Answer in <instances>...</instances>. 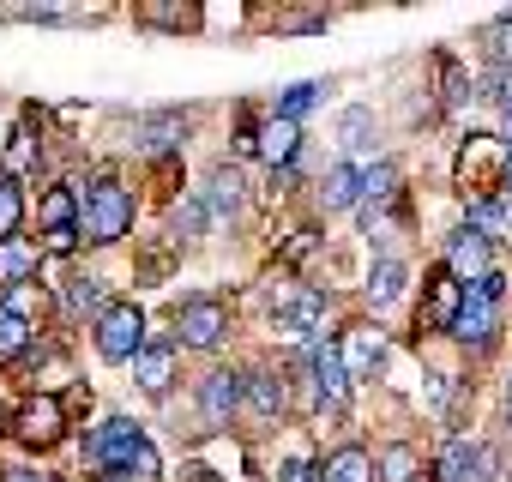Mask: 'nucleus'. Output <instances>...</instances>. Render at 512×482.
<instances>
[{"label":"nucleus","instance_id":"f257e3e1","mask_svg":"<svg viewBox=\"0 0 512 482\" xmlns=\"http://www.w3.org/2000/svg\"><path fill=\"white\" fill-rule=\"evenodd\" d=\"M85 458H91L97 470H127V476H157V470H163L157 446H151V440H145V428H139V422H127V416H115V422L91 428Z\"/></svg>","mask_w":512,"mask_h":482},{"label":"nucleus","instance_id":"f03ea898","mask_svg":"<svg viewBox=\"0 0 512 482\" xmlns=\"http://www.w3.org/2000/svg\"><path fill=\"white\" fill-rule=\"evenodd\" d=\"M79 199H85V211H79V235L97 241V248H109V241H121V235L133 229V199H127V187H121L115 175H97Z\"/></svg>","mask_w":512,"mask_h":482},{"label":"nucleus","instance_id":"7ed1b4c3","mask_svg":"<svg viewBox=\"0 0 512 482\" xmlns=\"http://www.w3.org/2000/svg\"><path fill=\"white\" fill-rule=\"evenodd\" d=\"M506 169H512V145L494 133H476L458 157V187L464 199H500L506 193Z\"/></svg>","mask_w":512,"mask_h":482},{"label":"nucleus","instance_id":"20e7f679","mask_svg":"<svg viewBox=\"0 0 512 482\" xmlns=\"http://www.w3.org/2000/svg\"><path fill=\"white\" fill-rule=\"evenodd\" d=\"M500 296H506V278L500 272H488L482 284H464V308L452 320V338L470 344V350L494 344V332H500Z\"/></svg>","mask_w":512,"mask_h":482},{"label":"nucleus","instance_id":"39448f33","mask_svg":"<svg viewBox=\"0 0 512 482\" xmlns=\"http://www.w3.org/2000/svg\"><path fill=\"white\" fill-rule=\"evenodd\" d=\"M97 350H103L109 362H139V350H145V314H139L133 302L109 308V314L97 320Z\"/></svg>","mask_w":512,"mask_h":482},{"label":"nucleus","instance_id":"423d86ee","mask_svg":"<svg viewBox=\"0 0 512 482\" xmlns=\"http://www.w3.org/2000/svg\"><path fill=\"white\" fill-rule=\"evenodd\" d=\"M446 272L458 278V284H482L488 272H494V241L482 235V229H458L452 241H446Z\"/></svg>","mask_w":512,"mask_h":482},{"label":"nucleus","instance_id":"0eeeda50","mask_svg":"<svg viewBox=\"0 0 512 482\" xmlns=\"http://www.w3.org/2000/svg\"><path fill=\"white\" fill-rule=\"evenodd\" d=\"M175 332H181V344H187V350H211V344L229 332V314H223V302L193 296V302H181V308H175Z\"/></svg>","mask_w":512,"mask_h":482},{"label":"nucleus","instance_id":"6e6552de","mask_svg":"<svg viewBox=\"0 0 512 482\" xmlns=\"http://www.w3.org/2000/svg\"><path fill=\"white\" fill-rule=\"evenodd\" d=\"M308 368H314V398H320L326 410H338V404L350 398V368H344V350H338V344H326V338H314V344H308Z\"/></svg>","mask_w":512,"mask_h":482},{"label":"nucleus","instance_id":"1a4fd4ad","mask_svg":"<svg viewBox=\"0 0 512 482\" xmlns=\"http://www.w3.org/2000/svg\"><path fill=\"white\" fill-rule=\"evenodd\" d=\"M61 422H67V410H61V398H31V404H19V416H13V434L25 440V446H55L61 440Z\"/></svg>","mask_w":512,"mask_h":482},{"label":"nucleus","instance_id":"9d476101","mask_svg":"<svg viewBox=\"0 0 512 482\" xmlns=\"http://www.w3.org/2000/svg\"><path fill=\"white\" fill-rule=\"evenodd\" d=\"M458 308H464V284H458L446 266H440V272H428V308H422V332H452Z\"/></svg>","mask_w":512,"mask_h":482},{"label":"nucleus","instance_id":"9b49d317","mask_svg":"<svg viewBox=\"0 0 512 482\" xmlns=\"http://www.w3.org/2000/svg\"><path fill=\"white\" fill-rule=\"evenodd\" d=\"M247 398V380L241 374H229V368H217V374H205L199 380V410H205V422L217 428V422H229V410Z\"/></svg>","mask_w":512,"mask_h":482},{"label":"nucleus","instance_id":"f8f14e48","mask_svg":"<svg viewBox=\"0 0 512 482\" xmlns=\"http://www.w3.org/2000/svg\"><path fill=\"white\" fill-rule=\"evenodd\" d=\"M338 350H344V368H350V380H368V374L386 362V338H380L374 326H350Z\"/></svg>","mask_w":512,"mask_h":482},{"label":"nucleus","instance_id":"ddd939ff","mask_svg":"<svg viewBox=\"0 0 512 482\" xmlns=\"http://www.w3.org/2000/svg\"><path fill=\"white\" fill-rule=\"evenodd\" d=\"M169 368H175V338H151L133 362V380L157 398V392H169Z\"/></svg>","mask_w":512,"mask_h":482},{"label":"nucleus","instance_id":"4468645a","mask_svg":"<svg viewBox=\"0 0 512 482\" xmlns=\"http://www.w3.org/2000/svg\"><path fill=\"white\" fill-rule=\"evenodd\" d=\"M320 320H326V296H320V290H302V296L278 314V332H284V338H308V344H314V326H320Z\"/></svg>","mask_w":512,"mask_h":482},{"label":"nucleus","instance_id":"2eb2a0df","mask_svg":"<svg viewBox=\"0 0 512 482\" xmlns=\"http://www.w3.org/2000/svg\"><path fill=\"white\" fill-rule=\"evenodd\" d=\"M296 145H302V127H296V121H278V115H272V121L260 127V157H266L272 169H290V163H296Z\"/></svg>","mask_w":512,"mask_h":482},{"label":"nucleus","instance_id":"dca6fc26","mask_svg":"<svg viewBox=\"0 0 512 482\" xmlns=\"http://www.w3.org/2000/svg\"><path fill=\"white\" fill-rule=\"evenodd\" d=\"M241 187H247L241 169H235V163H217V169H211V187H205V211H211V217H229V211L241 205Z\"/></svg>","mask_w":512,"mask_h":482},{"label":"nucleus","instance_id":"f3484780","mask_svg":"<svg viewBox=\"0 0 512 482\" xmlns=\"http://www.w3.org/2000/svg\"><path fill=\"white\" fill-rule=\"evenodd\" d=\"M482 464V452L464 440V434H452L446 446H440V464H434V482H470V470Z\"/></svg>","mask_w":512,"mask_h":482},{"label":"nucleus","instance_id":"a211bd4d","mask_svg":"<svg viewBox=\"0 0 512 482\" xmlns=\"http://www.w3.org/2000/svg\"><path fill=\"white\" fill-rule=\"evenodd\" d=\"M320 199H326V211H344V205H356V199H362V169H356V163H338V169H326V181H320Z\"/></svg>","mask_w":512,"mask_h":482},{"label":"nucleus","instance_id":"6ab92c4d","mask_svg":"<svg viewBox=\"0 0 512 482\" xmlns=\"http://www.w3.org/2000/svg\"><path fill=\"white\" fill-rule=\"evenodd\" d=\"M79 211H85V199L73 193V187H49L43 193V229L55 235V229H79Z\"/></svg>","mask_w":512,"mask_h":482},{"label":"nucleus","instance_id":"aec40b11","mask_svg":"<svg viewBox=\"0 0 512 482\" xmlns=\"http://www.w3.org/2000/svg\"><path fill=\"white\" fill-rule=\"evenodd\" d=\"M368 476H374V458L362 446H338L320 470V482H368Z\"/></svg>","mask_w":512,"mask_h":482},{"label":"nucleus","instance_id":"412c9836","mask_svg":"<svg viewBox=\"0 0 512 482\" xmlns=\"http://www.w3.org/2000/svg\"><path fill=\"white\" fill-rule=\"evenodd\" d=\"M37 248H25V241H0V284H25L37 272Z\"/></svg>","mask_w":512,"mask_h":482},{"label":"nucleus","instance_id":"4be33fe9","mask_svg":"<svg viewBox=\"0 0 512 482\" xmlns=\"http://www.w3.org/2000/svg\"><path fill=\"white\" fill-rule=\"evenodd\" d=\"M181 133H187L181 115H145V121H139V145H145V151H169Z\"/></svg>","mask_w":512,"mask_h":482},{"label":"nucleus","instance_id":"5701e85b","mask_svg":"<svg viewBox=\"0 0 512 482\" xmlns=\"http://www.w3.org/2000/svg\"><path fill=\"white\" fill-rule=\"evenodd\" d=\"M398 296H404V266H398V260H380L374 278H368V302H374V308H392Z\"/></svg>","mask_w":512,"mask_h":482},{"label":"nucleus","instance_id":"b1692460","mask_svg":"<svg viewBox=\"0 0 512 482\" xmlns=\"http://www.w3.org/2000/svg\"><path fill=\"white\" fill-rule=\"evenodd\" d=\"M247 404L260 416H278L284 410V380L278 374H247Z\"/></svg>","mask_w":512,"mask_h":482},{"label":"nucleus","instance_id":"393cba45","mask_svg":"<svg viewBox=\"0 0 512 482\" xmlns=\"http://www.w3.org/2000/svg\"><path fill=\"white\" fill-rule=\"evenodd\" d=\"M392 193H398V169H392V163H368V169H362V205L374 211V205H386Z\"/></svg>","mask_w":512,"mask_h":482},{"label":"nucleus","instance_id":"a878e982","mask_svg":"<svg viewBox=\"0 0 512 482\" xmlns=\"http://www.w3.org/2000/svg\"><path fill=\"white\" fill-rule=\"evenodd\" d=\"M31 344V320L19 314V308H7V302H0V362H7V356H19Z\"/></svg>","mask_w":512,"mask_h":482},{"label":"nucleus","instance_id":"bb28decb","mask_svg":"<svg viewBox=\"0 0 512 482\" xmlns=\"http://www.w3.org/2000/svg\"><path fill=\"white\" fill-rule=\"evenodd\" d=\"M320 91H326L320 79H302V85H290V91L278 97V121H302V115L320 103Z\"/></svg>","mask_w":512,"mask_h":482},{"label":"nucleus","instance_id":"cd10ccee","mask_svg":"<svg viewBox=\"0 0 512 482\" xmlns=\"http://www.w3.org/2000/svg\"><path fill=\"white\" fill-rule=\"evenodd\" d=\"M19 217H25L19 181H13V175H0V241H19Z\"/></svg>","mask_w":512,"mask_h":482},{"label":"nucleus","instance_id":"c85d7f7f","mask_svg":"<svg viewBox=\"0 0 512 482\" xmlns=\"http://www.w3.org/2000/svg\"><path fill=\"white\" fill-rule=\"evenodd\" d=\"M139 19H145V25H163V31H187V25H199L193 7H163V0H145Z\"/></svg>","mask_w":512,"mask_h":482},{"label":"nucleus","instance_id":"c756f323","mask_svg":"<svg viewBox=\"0 0 512 482\" xmlns=\"http://www.w3.org/2000/svg\"><path fill=\"white\" fill-rule=\"evenodd\" d=\"M368 133H374V115H368V109H344L338 145H344V151H368Z\"/></svg>","mask_w":512,"mask_h":482},{"label":"nucleus","instance_id":"7c9ffc66","mask_svg":"<svg viewBox=\"0 0 512 482\" xmlns=\"http://www.w3.org/2000/svg\"><path fill=\"white\" fill-rule=\"evenodd\" d=\"M67 308H73V314H109V308H103V284H97V278H73V284H67Z\"/></svg>","mask_w":512,"mask_h":482},{"label":"nucleus","instance_id":"2f4dec72","mask_svg":"<svg viewBox=\"0 0 512 482\" xmlns=\"http://www.w3.org/2000/svg\"><path fill=\"white\" fill-rule=\"evenodd\" d=\"M31 163H37V145H31V127H19V133H13V145H7V175L19 181Z\"/></svg>","mask_w":512,"mask_h":482},{"label":"nucleus","instance_id":"473e14b6","mask_svg":"<svg viewBox=\"0 0 512 482\" xmlns=\"http://www.w3.org/2000/svg\"><path fill=\"white\" fill-rule=\"evenodd\" d=\"M482 103H494V109L512 115V67H494V73L482 79Z\"/></svg>","mask_w":512,"mask_h":482},{"label":"nucleus","instance_id":"72a5a7b5","mask_svg":"<svg viewBox=\"0 0 512 482\" xmlns=\"http://www.w3.org/2000/svg\"><path fill=\"white\" fill-rule=\"evenodd\" d=\"M380 470H386L392 482H410V476H416V452H410V446H386V452H380Z\"/></svg>","mask_w":512,"mask_h":482},{"label":"nucleus","instance_id":"f704fd0d","mask_svg":"<svg viewBox=\"0 0 512 482\" xmlns=\"http://www.w3.org/2000/svg\"><path fill=\"white\" fill-rule=\"evenodd\" d=\"M488 55L494 67H512V13H500V25L488 31Z\"/></svg>","mask_w":512,"mask_h":482},{"label":"nucleus","instance_id":"c9c22d12","mask_svg":"<svg viewBox=\"0 0 512 482\" xmlns=\"http://www.w3.org/2000/svg\"><path fill=\"white\" fill-rule=\"evenodd\" d=\"M199 223H205V199H187V205L175 211V235H181V241H193V235H199Z\"/></svg>","mask_w":512,"mask_h":482},{"label":"nucleus","instance_id":"e433bc0d","mask_svg":"<svg viewBox=\"0 0 512 482\" xmlns=\"http://www.w3.org/2000/svg\"><path fill=\"white\" fill-rule=\"evenodd\" d=\"M73 248H79V229H55V235L43 241V254H55V260H61V254H73Z\"/></svg>","mask_w":512,"mask_h":482},{"label":"nucleus","instance_id":"4c0bfd02","mask_svg":"<svg viewBox=\"0 0 512 482\" xmlns=\"http://www.w3.org/2000/svg\"><path fill=\"white\" fill-rule=\"evenodd\" d=\"M470 91H464V73H458V61H446V103H464Z\"/></svg>","mask_w":512,"mask_h":482},{"label":"nucleus","instance_id":"58836bf2","mask_svg":"<svg viewBox=\"0 0 512 482\" xmlns=\"http://www.w3.org/2000/svg\"><path fill=\"white\" fill-rule=\"evenodd\" d=\"M278 482H314V464H308V458H290V464L278 470Z\"/></svg>","mask_w":512,"mask_h":482},{"label":"nucleus","instance_id":"ea45409f","mask_svg":"<svg viewBox=\"0 0 512 482\" xmlns=\"http://www.w3.org/2000/svg\"><path fill=\"white\" fill-rule=\"evenodd\" d=\"M7 482H43V476H31V470H7Z\"/></svg>","mask_w":512,"mask_h":482},{"label":"nucleus","instance_id":"a19ab883","mask_svg":"<svg viewBox=\"0 0 512 482\" xmlns=\"http://www.w3.org/2000/svg\"><path fill=\"white\" fill-rule=\"evenodd\" d=\"M103 482H127V476H121V470H103Z\"/></svg>","mask_w":512,"mask_h":482},{"label":"nucleus","instance_id":"79ce46f5","mask_svg":"<svg viewBox=\"0 0 512 482\" xmlns=\"http://www.w3.org/2000/svg\"><path fill=\"white\" fill-rule=\"evenodd\" d=\"M410 482H434V476H428V470H416V476H410Z\"/></svg>","mask_w":512,"mask_h":482},{"label":"nucleus","instance_id":"37998d69","mask_svg":"<svg viewBox=\"0 0 512 482\" xmlns=\"http://www.w3.org/2000/svg\"><path fill=\"white\" fill-rule=\"evenodd\" d=\"M193 482H217V476H205V470H199V476H193Z\"/></svg>","mask_w":512,"mask_h":482}]
</instances>
